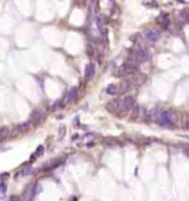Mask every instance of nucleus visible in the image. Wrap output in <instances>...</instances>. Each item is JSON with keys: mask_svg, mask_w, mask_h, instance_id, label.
Returning a JSON list of instances; mask_svg holds the SVG:
<instances>
[{"mask_svg": "<svg viewBox=\"0 0 189 201\" xmlns=\"http://www.w3.org/2000/svg\"><path fill=\"white\" fill-rule=\"evenodd\" d=\"M156 122H157L159 125H161V126H167V127L175 126L176 115H175V113H174L173 111H170V109H164V111L160 109Z\"/></svg>", "mask_w": 189, "mask_h": 201, "instance_id": "obj_1", "label": "nucleus"}, {"mask_svg": "<svg viewBox=\"0 0 189 201\" xmlns=\"http://www.w3.org/2000/svg\"><path fill=\"white\" fill-rule=\"evenodd\" d=\"M135 104V99L133 96L131 95H126L122 99H117V111H121V112H128L129 109H132L134 107Z\"/></svg>", "mask_w": 189, "mask_h": 201, "instance_id": "obj_2", "label": "nucleus"}, {"mask_svg": "<svg viewBox=\"0 0 189 201\" xmlns=\"http://www.w3.org/2000/svg\"><path fill=\"white\" fill-rule=\"evenodd\" d=\"M135 72H137V65L126 62L116 71L115 75L116 76H127L129 74H134Z\"/></svg>", "mask_w": 189, "mask_h": 201, "instance_id": "obj_3", "label": "nucleus"}, {"mask_svg": "<svg viewBox=\"0 0 189 201\" xmlns=\"http://www.w3.org/2000/svg\"><path fill=\"white\" fill-rule=\"evenodd\" d=\"M44 117H45V115H44V113L42 112L41 109H34V111L32 112L30 122L33 123V125H38V124H40V123H42V122L44 121Z\"/></svg>", "mask_w": 189, "mask_h": 201, "instance_id": "obj_4", "label": "nucleus"}, {"mask_svg": "<svg viewBox=\"0 0 189 201\" xmlns=\"http://www.w3.org/2000/svg\"><path fill=\"white\" fill-rule=\"evenodd\" d=\"M160 35H161V33H160V31L159 30H157V29H148L147 31L145 32V37H146V39L152 42L158 41V40L160 39Z\"/></svg>", "mask_w": 189, "mask_h": 201, "instance_id": "obj_5", "label": "nucleus"}, {"mask_svg": "<svg viewBox=\"0 0 189 201\" xmlns=\"http://www.w3.org/2000/svg\"><path fill=\"white\" fill-rule=\"evenodd\" d=\"M37 195V186L30 185L23 195V201H32L34 196Z\"/></svg>", "mask_w": 189, "mask_h": 201, "instance_id": "obj_6", "label": "nucleus"}, {"mask_svg": "<svg viewBox=\"0 0 189 201\" xmlns=\"http://www.w3.org/2000/svg\"><path fill=\"white\" fill-rule=\"evenodd\" d=\"M132 83L133 85H142L143 83H145V81H146V75L144 73H141V72H135L133 74V77L131 79Z\"/></svg>", "mask_w": 189, "mask_h": 201, "instance_id": "obj_7", "label": "nucleus"}, {"mask_svg": "<svg viewBox=\"0 0 189 201\" xmlns=\"http://www.w3.org/2000/svg\"><path fill=\"white\" fill-rule=\"evenodd\" d=\"M77 87H71V89H69V92L67 93L65 97H64V103H65V104H69V103L74 102L75 99H77Z\"/></svg>", "mask_w": 189, "mask_h": 201, "instance_id": "obj_8", "label": "nucleus"}, {"mask_svg": "<svg viewBox=\"0 0 189 201\" xmlns=\"http://www.w3.org/2000/svg\"><path fill=\"white\" fill-rule=\"evenodd\" d=\"M132 86H133V83H132L131 79H125V80H123L121 82L119 86V93H125L127 92L128 89H132Z\"/></svg>", "mask_w": 189, "mask_h": 201, "instance_id": "obj_9", "label": "nucleus"}, {"mask_svg": "<svg viewBox=\"0 0 189 201\" xmlns=\"http://www.w3.org/2000/svg\"><path fill=\"white\" fill-rule=\"evenodd\" d=\"M95 74V65L92 63H89L85 67V79H91Z\"/></svg>", "mask_w": 189, "mask_h": 201, "instance_id": "obj_10", "label": "nucleus"}, {"mask_svg": "<svg viewBox=\"0 0 189 201\" xmlns=\"http://www.w3.org/2000/svg\"><path fill=\"white\" fill-rule=\"evenodd\" d=\"M158 21H159V23L161 24V27H163L164 29H167L168 28V26H169V18H168V16L167 15H160V17L158 18Z\"/></svg>", "mask_w": 189, "mask_h": 201, "instance_id": "obj_11", "label": "nucleus"}, {"mask_svg": "<svg viewBox=\"0 0 189 201\" xmlns=\"http://www.w3.org/2000/svg\"><path fill=\"white\" fill-rule=\"evenodd\" d=\"M106 109H107L109 113H115L116 111H117V99L107 103V104H106Z\"/></svg>", "mask_w": 189, "mask_h": 201, "instance_id": "obj_12", "label": "nucleus"}, {"mask_svg": "<svg viewBox=\"0 0 189 201\" xmlns=\"http://www.w3.org/2000/svg\"><path fill=\"white\" fill-rule=\"evenodd\" d=\"M106 92H107V94H109V95H115V94L119 93V86L116 85V84H111V85L107 86Z\"/></svg>", "mask_w": 189, "mask_h": 201, "instance_id": "obj_13", "label": "nucleus"}, {"mask_svg": "<svg viewBox=\"0 0 189 201\" xmlns=\"http://www.w3.org/2000/svg\"><path fill=\"white\" fill-rule=\"evenodd\" d=\"M178 19H179V22L181 23H187V20H188V15H187V11L186 10H183V11H180L179 15H178Z\"/></svg>", "mask_w": 189, "mask_h": 201, "instance_id": "obj_14", "label": "nucleus"}, {"mask_svg": "<svg viewBox=\"0 0 189 201\" xmlns=\"http://www.w3.org/2000/svg\"><path fill=\"white\" fill-rule=\"evenodd\" d=\"M65 134H67V128H65V126L61 125L60 128H59V139H60V141L63 139V137L65 136Z\"/></svg>", "mask_w": 189, "mask_h": 201, "instance_id": "obj_15", "label": "nucleus"}, {"mask_svg": "<svg viewBox=\"0 0 189 201\" xmlns=\"http://www.w3.org/2000/svg\"><path fill=\"white\" fill-rule=\"evenodd\" d=\"M7 136H8V128L7 127L0 128V141L6 139Z\"/></svg>", "mask_w": 189, "mask_h": 201, "instance_id": "obj_16", "label": "nucleus"}, {"mask_svg": "<svg viewBox=\"0 0 189 201\" xmlns=\"http://www.w3.org/2000/svg\"><path fill=\"white\" fill-rule=\"evenodd\" d=\"M139 112H141L139 106H136V107H134V109H133V114H132L131 117L133 118V119H136V118H138V117H139Z\"/></svg>", "mask_w": 189, "mask_h": 201, "instance_id": "obj_17", "label": "nucleus"}, {"mask_svg": "<svg viewBox=\"0 0 189 201\" xmlns=\"http://www.w3.org/2000/svg\"><path fill=\"white\" fill-rule=\"evenodd\" d=\"M144 6L149 7V8H157L158 3L156 1H154V0H152V1H148V2H144Z\"/></svg>", "mask_w": 189, "mask_h": 201, "instance_id": "obj_18", "label": "nucleus"}, {"mask_svg": "<svg viewBox=\"0 0 189 201\" xmlns=\"http://www.w3.org/2000/svg\"><path fill=\"white\" fill-rule=\"evenodd\" d=\"M183 127L185 129H188L189 127V123H188V115H185L183 117Z\"/></svg>", "mask_w": 189, "mask_h": 201, "instance_id": "obj_19", "label": "nucleus"}, {"mask_svg": "<svg viewBox=\"0 0 189 201\" xmlns=\"http://www.w3.org/2000/svg\"><path fill=\"white\" fill-rule=\"evenodd\" d=\"M30 125H31V122L28 121V122H26V123H23V124L20 125L19 129H20V131H21V129H22V131H24V129H28V128L30 127Z\"/></svg>", "mask_w": 189, "mask_h": 201, "instance_id": "obj_20", "label": "nucleus"}, {"mask_svg": "<svg viewBox=\"0 0 189 201\" xmlns=\"http://www.w3.org/2000/svg\"><path fill=\"white\" fill-rule=\"evenodd\" d=\"M43 150H44V148H43V146H39L38 149H37V151H35L34 156L35 157H40L43 155Z\"/></svg>", "mask_w": 189, "mask_h": 201, "instance_id": "obj_21", "label": "nucleus"}, {"mask_svg": "<svg viewBox=\"0 0 189 201\" xmlns=\"http://www.w3.org/2000/svg\"><path fill=\"white\" fill-rule=\"evenodd\" d=\"M32 172V168L31 167H27V168H24V169L21 171V173L20 175L21 176H28V175H30Z\"/></svg>", "mask_w": 189, "mask_h": 201, "instance_id": "obj_22", "label": "nucleus"}, {"mask_svg": "<svg viewBox=\"0 0 189 201\" xmlns=\"http://www.w3.org/2000/svg\"><path fill=\"white\" fill-rule=\"evenodd\" d=\"M7 192V185L5 182H0V193L5 195Z\"/></svg>", "mask_w": 189, "mask_h": 201, "instance_id": "obj_23", "label": "nucleus"}, {"mask_svg": "<svg viewBox=\"0 0 189 201\" xmlns=\"http://www.w3.org/2000/svg\"><path fill=\"white\" fill-rule=\"evenodd\" d=\"M9 201H21V200H20V198L18 196H12V197H10Z\"/></svg>", "mask_w": 189, "mask_h": 201, "instance_id": "obj_24", "label": "nucleus"}, {"mask_svg": "<svg viewBox=\"0 0 189 201\" xmlns=\"http://www.w3.org/2000/svg\"><path fill=\"white\" fill-rule=\"evenodd\" d=\"M83 1H85V0H83Z\"/></svg>", "mask_w": 189, "mask_h": 201, "instance_id": "obj_25", "label": "nucleus"}]
</instances>
